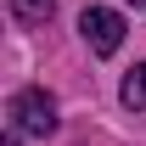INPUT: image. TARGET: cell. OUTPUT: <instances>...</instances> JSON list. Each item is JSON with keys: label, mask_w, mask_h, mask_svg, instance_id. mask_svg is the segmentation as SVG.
<instances>
[{"label": "cell", "mask_w": 146, "mask_h": 146, "mask_svg": "<svg viewBox=\"0 0 146 146\" xmlns=\"http://www.w3.org/2000/svg\"><path fill=\"white\" fill-rule=\"evenodd\" d=\"M135 6H141V11H146V0H135Z\"/></svg>", "instance_id": "obj_5"}, {"label": "cell", "mask_w": 146, "mask_h": 146, "mask_svg": "<svg viewBox=\"0 0 146 146\" xmlns=\"http://www.w3.org/2000/svg\"><path fill=\"white\" fill-rule=\"evenodd\" d=\"M118 96H124L129 112H146V62H135V73L124 79V90H118Z\"/></svg>", "instance_id": "obj_3"}, {"label": "cell", "mask_w": 146, "mask_h": 146, "mask_svg": "<svg viewBox=\"0 0 146 146\" xmlns=\"http://www.w3.org/2000/svg\"><path fill=\"white\" fill-rule=\"evenodd\" d=\"M79 34H84V45H90L96 56H112L124 45V11H112V6H84Z\"/></svg>", "instance_id": "obj_2"}, {"label": "cell", "mask_w": 146, "mask_h": 146, "mask_svg": "<svg viewBox=\"0 0 146 146\" xmlns=\"http://www.w3.org/2000/svg\"><path fill=\"white\" fill-rule=\"evenodd\" d=\"M51 11H56V0H11V17L17 23H51Z\"/></svg>", "instance_id": "obj_4"}, {"label": "cell", "mask_w": 146, "mask_h": 146, "mask_svg": "<svg viewBox=\"0 0 146 146\" xmlns=\"http://www.w3.org/2000/svg\"><path fill=\"white\" fill-rule=\"evenodd\" d=\"M56 129V96L28 84V90L11 96V107H6V146H23V141H45Z\"/></svg>", "instance_id": "obj_1"}]
</instances>
